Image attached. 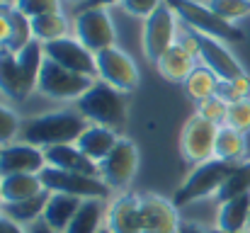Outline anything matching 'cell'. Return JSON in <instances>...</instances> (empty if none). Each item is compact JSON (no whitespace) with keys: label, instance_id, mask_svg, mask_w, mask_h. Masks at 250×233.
I'll list each match as a JSON object with an SVG mask.
<instances>
[{"label":"cell","instance_id":"9c48e42d","mask_svg":"<svg viewBox=\"0 0 250 233\" xmlns=\"http://www.w3.org/2000/svg\"><path fill=\"white\" fill-rule=\"evenodd\" d=\"M39 177L49 192H61V194L78 197V199H107V194H109V187L104 185L102 177L61 170L54 165H44Z\"/></svg>","mask_w":250,"mask_h":233},{"label":"cell","instance_id":"ffe728a7","mask_svg":"<svg viewBox=\"0 0 250 233\" xmlns=\"http://www.w3.org/2000/svg\"><path fill=\"white\" fill-rule=\"evenodd\" d=\"M122 136H119V131H114V129H107V127H100V124H90L87 129H85L83 134L78 136V141H76V146L83 151V155H87L92 163H102L109 151L117 146V141H119Z\"/></svg>","mask_w":250,"mask_h":233},{"label":"cell","instance_id":"8992f818","mask_svg":"<svg viewBox=\"0 0 250 233\" xmlns=\"http://www.w3.org/2000/svg\"><path fill=\"white\" fill-rule=\"evenodd\" d=\"M73 37L92 54L117 46V24L109 7H83L73 15Z\"/></svg>","mask_w":250,"mask_h":233},{"label":"cell","instance_id":"5b68a950","mask_svg":"<svg viewBox=\"0 0 250 233\" xmlns=\"http://www.w3.org/2000/svg\"><path fill=\"white\" fill-rule=\"evenodd\" d=\"M236 163H226V160H219V158H211L207 163H199L194 165V170L187 175V180L180 185V190L175 192L172 197V204L180 209L185 204H192L197 199H204V197H216V192L221 190L224 180L229 177V172L233 170Z\"/></svg>","mask_w":250,"mask_h":233},{"label":"cell","instance_id":"ab89813d","mask_svg":"<svg viewBox=\"0 0 250 233\" xmlns=\"http://www.w3.org/2000/svg\"><path fill=\"white\" fill-rule=\"evenodd\" d=\"M122 0H85L78 5V10H83V7H112V5H119Z\"/></svg>","mask_w":250,"mask_h":233},{"label":"cell","instance_id":"60d3db41","mask_svg":"<svg viewBox=\"0 0 250 233\" xmlns=\"http://www.w3.org/2000/svg\"><path fill=\"white\" fill-rule=\"evenodd\" d=\"M177 233H211L207 229H202L199 224H192V221H180V231Z\"/></svg>","mask_w":250,"mask_h":233},{"label":"cell","instance_id":"4dcf8cb0","mask_svg":"<svg viewBox=\"0 0 250 233\" xmlns=\"http://www.w3.org/2000/svg\"><path fill=\"white\" fill-rule=\"evenodd\" d=\"M207 5L226 22L236 24L238 20L250 17V0H207Z\"/></svg>","mask_w":250,"mask_h":233},{"label":"cell","instance_id":"30bf717a","mask_svg":"<svg viewBox=\"0 0 250 233\" xmlns=\"http://www.w3.org/2000/svg\"><path fill=\"white\" fill-rule=\"evenodd\" d=\"M95 64H97V80L122 90V92H134L141 83V73L136 61L131 59L129 51H124L122 46H109L104 51L95 54Z\"/></svg>","mask_w":250,"mask_h":233},{"label":"cell","instance_id":"44dd1931","mask_svg":"<svg viewBox=\"0 0 250 233\" xmlns=\"http://www.w3.org/2000/svg\"><path fill=\"white\" fill-rule=\"evenodd\" d=\"M248 229H250V194L233 197V199L219 204L216 229L214 231L238 233V231H248Z\"/></svg>","mask_w":250,"mask_h":233},{"label":"cell","instance_id":"7dc6e473","mask_svg":"<svg viewBox=\"0 0 250 233\" xmlns=\"http://www.w3.org/2000/svg\"><path fill=\"white\" fill-rule=\"evenodd\" d=\"M248 158H250V134H248Z\"/></svg>","mask_w":250,"mask_h":233},{"label":"cell","instance_id":"bcb514c9","mask_svg":"<svg viewBox=\"0 0 250 233\" xmlns=\"http://www.w3.org/2000/svg\"><path fill=\"white\" fill-rule=\"evenodd\" d=\"M211 233H224V231H211ZM238 233H250V229L248 231H238Z\"/></svg>","mask_w":250,"mask_h":233},{"label":"cell","instance_id":"c3c4849f","mask_svg":"<svg viewBox=\"0 0 250 233\" xmlns=\"http://www.w3.org/2000/svg\"><path fill=\"white\" fill-rule=\"evenodd\" d=\"M5 2H10V0H0V5H5Z\"/></svg>","mask_w":250,"mask_h":233},{"label":"cell","instance_id":"ba28073f","mask_svg":"<svg viewBox=\"0 0 250 233\" xmlns=\"http://www.w3.org/2000/svg\"><path fill=\"white\" fill-rule=\"evenodd\" d=\"M92 83H95V78L73 73V71H68V68H63V66H59V64H54L51 59L44 56L37 90H39L44 97H51V100L76 102V100H81L85 92L90 90Z\"/></svg>","mask_w":250,"mask_h":233},{"label":"cell","instance_id":"9a60e30c","mask_svg":"<svg viewBox=\"0 0 250 233\" xmlns=\"http://www.w3.org/2000/svg\"><path fill=\"white\" fill-rule=\"evenodd\" d=\"M46 165L44 148L27 144V141H12L0 148V175H24V172H42Z\"/></svg>","mask_w":250,"mask_h":233},{"label":"cell","instance_id":"277c9868","mask_svg":"<svg viewBox=\"0 0 250 233\" xmlns=\"http://www.w3.org/2000/svg\"><path fill=\"white\" fill-rule=\"evenodd\" d=\"M166 2L175 10L180 22L187 24L189 29L221 39V42H243V32L236 24L221 20L207 2H199V0H166Z\"/></svg>","mask_w":250,"mask_h":233},{"label":"cell","instance_id":"3957f363","mask_svg":"<svg viewBox=\"0 0 250 233\" xmlns=\"http://www.w3.org/2000/svg\"><path fill=\"white\" fill-rule=\"evenodd\" d=\"M76 109L90 124H100V127L119 131L126 124V109H129L126 92H122L102 80H95L83 97L76 100Z\"/></svg>","mask_w":250,"mask_h":233},{"label":"cell","instance_id":"e575fe53","mask_svg":"<svg viewBox=\"0 0 250 233\" xmlns=\"http://www.w3.org/2000/svg\"><path fill=\"white\" fill-rule=\"evenodd\" d=\"M22 129V119L17 117V112L7 105H0V148L12 144L20 136Z\"/></svg>","mask_w":250,"mask_h":233},{"label":"cell","instance_id":"2e32d148","mask_svg":"<svg viewBox=\"0 0 250 233\" xmlns=\"http://www.w3.org/2000/svg\"><path fill=\"white\" fill-rule=\"evenodd\" d=\"M141 231L144 233H177V207L158 194H141Z\"/></svg>","mask_w":250,"mask_h":233},{"label":"cell","instance_id":"7402d4cb","mask_svg":"<svg viewBox=\"0 0 250 233\" xmlns=\"http://www.w3.org/2000/svg\"><path fill=\"white\" fill-rule=\"evenodd\" d=\"M85 199H78V197H71V194H61V192H49V199H46V207H44V214L42 219L56 229V231H66L68 224L73 221V216L78 214L81 204Z\"/></svg>","mask_w":250,"mask_h":233},{"label":"cell","instance_id":"52a82bcc","mask_svg":"<svg viewBox=\"0 0 250 233\" xmlns=\"http://www.w3.org/2000/svg\"><path fill=\"white\" fill-rule=\"evenodd\" d=\"M177 29H180V17L175 10L163 0V5L141 22V51L148 64H158V59L177 42Z\"/></svg>","mask_w":250,"mask_h":233},{"label":"cell","instance_id":"b9f144b4","mask_svg":"<svg viewBox=\"0 0 250 233\" xmlns=\"http://www.w3.org/2000/svg\"><path fill=\"white\" fill-rule=\"evenodd\" d=\"M7 233H27V229H22V226H17V224H12V221H10V226H7Z\"/></svg>","mask_w":250,"mask_h":233},{"label":"cell","instance_id":"74e56055","mask_svg":"<svg viewBox=\"0 0 250 233\" xmlns=\"http://www.w3.org/2000/svg\"><path fill=\"white\" fill-rule=\"evenodd\" d=\"M10 42V2L0 5V51Z\"/></svg>","mask_w":250,"mask_h":233},{"label":"cell","instance_id":"d6986e66","mask_svg":"<svg viewBox=\"0 0 250 233\" xmlns=\"http://www.w3.org/2000/svg\"><path fill=\"white\" fill-rule=\"evenodd\" d=\"M46 155V165L61 168V170H71V172H83V175H92L100 177V165L92 163L87 155L76 144H61V146H49L44 148Z\"/></svg>","mask_w":250,"mask_h":233},{"label":"cell","instance_id":"8fae6325","mask_svg":"<svg viewBox=\"0 0 250 233\" xmlns=\"http://www.w3.org/2000/svg\"><path fill=\"white\" fill-rule=\"evenodd\" d=\"M139 170V146L122 136L109 155L100 163V177L109 190H126Z\"/></svg>","mask_w":250,"mask_h":233},{"label":"cell","instance_id":"6da1fadb","mask_svg":"<svg viewBox=\"0 0 250 233\" xmlns=\"http://www.w3.org/2000/svg\"><path fill=\"white\" fill-rule=\"evenodd\" d=\"M90 127V122L73 107V109H56L49 114H37L22 122L20 136L27 144H34L39 148L61 146V144H76L78 136Z\"/></svg>","mask_w":250,"mask_h":233},{"label":"cell","instance_id":"7bdbcfd3","mask_svg":"<svg viewBox=\"0 0 250 233\" xmlns=\"http://www.w3.org/2000/svg\"><path fill=\"white\" fill-rule=\"evenodd\" d=\"M7 226H10V221L2 216V212H0V233H7Z\"/></svg>","mask_w":250,"mask_h":233},{"label":"cell","instance_id":"cb8c5ba5","mask_svg":"<svg viewBox=\"0 0 250 233\" xmlns=\"http://www.w3.org/2000/svg\"><path fill=\"white\" fill-rule=\"evenodd\" d=\"M32 32H34V39L39 44H49V42L71 37L73 34V20H68L63 10L61 12H49V15H42V17L32 20Z\"/></svg>","mask_w":250,"mask_h":233},{"label":"cell","instance_id":"681fc988","mask_svg":"<svg viewBox=\"0 0 250 233\" xmlns=\"http://www.w3.org/2000/svg\"><path fill=\"white\" fill-rule=\"evenodd\" d=\"M71 2H85V0H71Z\"/></svg>","mask_w":250,"mask_h":233},{"label":"cell","instance_id":"836d02e7","mask_svg":"<svg viewBox=\"0 0 250 233\" xmlns=\"http://www.w3.org/2000/svg\"><path fill=\"white\" fill-rule=\"evenodd\" d=\"M241 134H250V97L246 100H236L229 105V114H226V124Z\"/></svg>","mask_w":250,"mask_h":233},{"label":"cell","instance_id":"f6af8a7d","mask_svg":"<svg viewBox=\"0 0 250 233\" xmlns=\"http://www.w3.org/2000/svg\"><path fill=\"white\" fill-rule=\"evenodd\" d=\"M97 233H112V231H109L107 226H102V229H100V231H97Z\"/></svg>","mask_w":250,"mask_h":233},{"label":"cell","instance_id":"ee69618b","mask_svg":"<svg viewBox=\"0 0 250 233\" xmlns=\"http://www.w3.org/2000/svg\"><path fill=\"white\" fill-rule=\"evenodd\" d=\"M5 204V199H2V175H0V207Z\"/></svg>","mask_w":250,"mask_h":233},{"label":"cell","instance_id":"e0dca14e","mask_svg":"<svg viewBox=\"0 0 250 233\" xmlns=\"http://www.w3.org/2000/svg\"><path fill=\"white\" fill-rule=\"evenodd\" d=\"M104 226L112 233H144L141 231V197L119 194L107 204Z\"/></svg>","mask_w":250,"mask_h":233},{"label":"cell","instance_id":"f907efd6","mask_svg":"<svg viewBox=\"0 0 250 233\" xmlns=\"http://www.w3.org/2000/svg\"><path fill=\"white\" fill-rule=\"evenodd\" d=\"M10 2H12V0H10Z\"/></svg>","mask_w":250,"mask_h":233},{"label":"cell","instance_id":"d6a6232c","mask_svg":"<svg viewBox=\"0 0 250 233\" xmlns=\"http://www.w3.org/2000/svg\"><path fill=\"white\" fill-rule=\"evenodd\" d=\"M10 5H12L15 10H20L22 15H27L29 20L63 10V0H12Z\"/></svg>","mask_w":250,"mask_h":233},{"label":"cell","instance_id":"d4e9b609","mask_svg":"<svg viewBox=\"0 0 250 233\" xmlns=\"http://www.w3.org/2000/svg\"><path fill=\"white\" fill-rule=\"evenodd\" d=\"M214 158L226 163H243L248 160V134H241L231 127H221L216 134Z\"/></svg>","mask_w":250,"mask_h":233},{"label":"cell","instance_id":"f546056e","mask_svg":"<svg viewBox=\"0 0 250 233\" xmlns=\"http://www.w3.org/2000/svg\"><path fill=\"white\" fill-rule=\"evenodd\" d=\"M32 42H34L32 20L10 5V42H7L5 49L12 51V54H17V51H22V49H24L27 44H32Z\"/></svg>","mask_w":250,"mask_h":233},{"label":"cell","instance_id":"d590c367","mask_svg":"<svg viewBox=\"0 0 250 233\" xmlns=\"http://www.w3.org/2000/svg\"><path fill=\"white\" fill-rule=\"evenodd\" d=\"M216 95H221L229 105L236 102V100H246V97H250V78H248V73L233 78V80H221Z\"/></svg>","mask_w":250,"mask_h":233},{"label":"cell","instance_id":"603a6c76","mask_svg":"<svg viewBox=\"0 0 250 233\" xmlns=\"http://www.w3.org/2000/svg\"><path fill=\"white\" fill-rule=\"evenodd\" d=\"M46 199H49V190H44L42 194L32 197V199H24V202H5L0 207L2 216L22 229H27L29 224L39 221L42 214H44V207H46Z\"/></svg>","mask_w":250,"mask_h":233},{"label":"cell","instance_id":"83f0119b","mask_svg":"<svg viewBox=\"0 0 250 233\" xmlns=\"http://www.w3.org/2000/svg\"><path fill=\"white\" fill-rule=\"evenodd\" d=\"M219 78H216V73H211L207 66H197L192 73H189V78L182 83V87H185V92H187V97L192 100V102H204V100H209V97H214L216 92H219Z\"/></svg>","mask_w":250,"mask_h":233},{"label":"cell","instance_id":"f35d334b","mask_svg":"<svg viewBox=\"0 0 250 233\" xmlns=\"http://www.w3.org/2000/svg\"><path fill=\"white\" fill-rule=\"evenodd\" d=\"M27 233H61V231L51 229L44 219H39V221H34V224H29V226H27Z\"/></svg>","mask_w":250,"mask_h":233},{"label":"cell","instance_id":"4316f807","mask_svg":"<svg viewBox=\"0 0 250 233\" xmlns=\"http://www.w3.org/2000/svg\"><path fill=\"white\" fill-rule=\"evenodd\" d=\"M107 202L104 199H85L63 233H97L104 226Z\"/></svg>","mask_w":250,"mask_h":233},{"label":"cell","instance_id":"5bb4252c","mask_svg":"<svg viewBox=\"0 0 250 233\" xmlns=\"http://www.w3.org/2000/svg\"><path fill=\"white\" fill-rule=\"evenodd\" d=\"M194 39H197V56H199L202 66H207L211 73H216L219 80H233V78L246 73L243 66H241V61L226 46V42L214 39V37H207L202 32H194Z\"/></svg>","mask_w":250,"mask_h":233},{"label":"cell","instance_id":"7c38bea8","mask_svg":"<svg viewBox=\"0 0 250 233\" xmlns=\"http://www.w3.org/2000/svg\"><path fill=\"white\" fill-rule=\"evenodd\" d=\"M221 127L192 114L182 131H180V151L185 155L187 163L192 165H199V163H207L214 158V146H216V134H219Z\"/></svg>","mask_w":250,"mask_h":233},{"label":"cell","instance_id":"1f68e13d","mask_svg":"<svg viewBox=\"0 0 250 233\" xmlns=\"http://www.w3.org/2000/svg\"><path fill=\"white\" fill-rule=\"evenodd\" d=\"M194 114L207 119V122H211V124H216V127H224L226 124V114H229V102L221 95H214V97L199 102Z\"/></svg>","mask_w":250,"mask_h":233},{"label":"cell","instance_id":"ac0fdd59","mask_svg":"<svg viewBox=\"0 0 250 233\" xmlns=\"http://www.w3.org/2000/svg\"><path fill=\"white\" fill-rule=\"evenodd\" d=\"M197 66H199L197 54H192V51L185 49L182 44H172L166 54L158 59L156 71L166 78L167 83H185Z\"/></svg>","mask_w":250,"mask_h":233},{"label":"cell","instance_id":"7a4b0ae2","mask_svg":"<svg viewBox=\"0 0 250 233\" xmlns=\"http://www.w3.org/2000/svg\"><path fill=\"white\" fill-rule=\"evenodd\" d=\"M44 64V46L34 39L22 51H0V92L10 100H24L37 90L39 71Z\"/></svg>","mask_w":250,"mask_h":233},{"label":"cell","instance_id":"4fadbf2b","mask_svg":"<svg viewBox=\"0 0 250 233\" xmlns=\"http://www.w3.org/2000/svg\"><path fill=\"white\" fill-rule=\"evenodd\" d=\"M42 46H44V56L51 59L54 64H59V66L73 71V73H81V76L97 80L95 54L87 46H83L73 34L63 37V39H56V42H49V44H42Z\"/></svg>","mask_w":250,"mask_h":233},{"label":"cell","instance_id":"484cf974","mask_svg":"<svg viewBox=\"0 0 250 233\" xmlns=\"http://www.w3.org/2000/svg\"><path fill=\"white\" fill-rule=\"evenodd\" d=\"M46 187L39 177V172H24V175H10L2 177V199L5 202H24L37 194H42Z\"/></svg>","mask_w":250,"mask_h":233},{"label":"cell","instance_id":"f1b7e54d","mask_svg":"<svg viewBox=\"0 0 250 233\" xmlns=\"http://www.w3.org/2000/svg\"><path fill=\"white\" fill-rule=\"evenodd\" d=\"M243 194H250V158L233 165V170L224 180L221 190L216 192V202L221 204V202H229V199L243 197Z\"/></svg>","mask_w":250,"mask_h":233},{"label":"cell","instance_id":"8d00e7d4","mask_svg":"<svg viewBox=\"0 0 250 233\" xmlns=\"http://www.w3.org/2000/svg\"><path fill=\"white\" fill-rule=\"evenodd\" d=\"M163 5V0H122L119 2V7L129 15V17H134V20H148L158 7Z\"/></svg>","mask_w":250,"mask_h":233}]
</instances>
